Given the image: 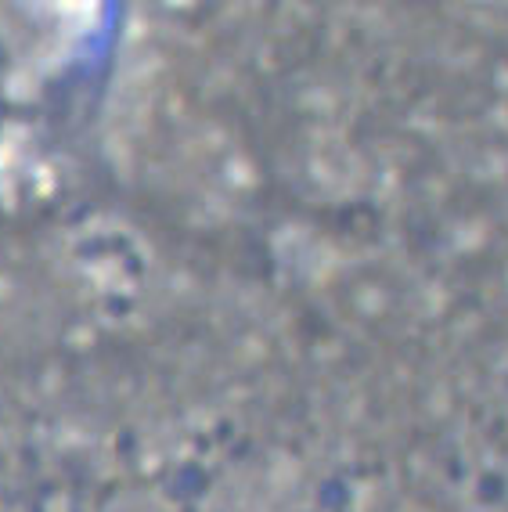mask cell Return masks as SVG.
I'll return each mask as SVG.
<instances>
[{"label": "cell", "mask_w": 508, "mask_h": 512, "mask_svg": "<svg viewBox=\"0 0 508 512\" xmlns=\"http://www.w3.org/2000/svg\"><path fill=\"white\" fill-rule=\"evenodd\" d=\"M47 4V0H44ZM51 8H55V15H62V19H73L76 26H91V22H98L101 15V0H51Z\"/></svg>", "instance_id": "1"}]
</instances>
